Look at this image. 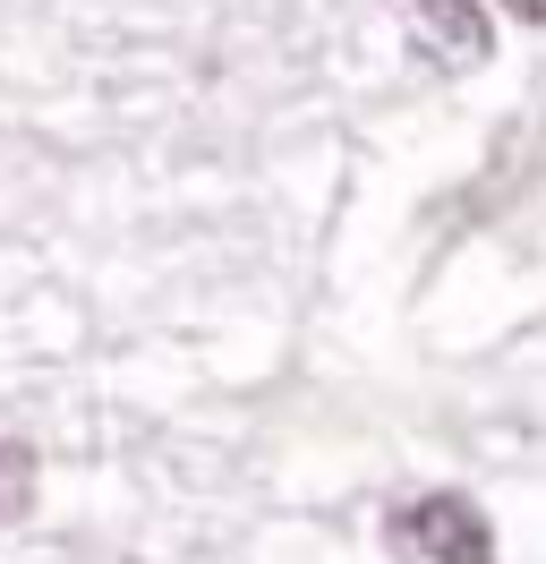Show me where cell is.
Masks as SVG:
<instances>
[{"label":"cell","mask_w":546,"mask_h":564,"mask_svg":"<svg viewBox=\"0 0 546 564\" xmlns=\"http://www.w3.org/2000/svg\"><path fill=\"white\" fill-rule=\"evenodd\" d=\"M384 539L418 564H495V522L461 488H427V496H410V505H393Z\"/></svg>","instance_id":"6da1fadb"},{"label":"cell","mask_w":546,"mask_h":564,"mask_svg":"<svg viewBox=\"0 0 546 564\" xmlns=\"http://www.w3.org/2000/svg\"><path fill=\"white\" fill-rule=\"evenodd\" d=\"M410 52L444 77H470L495 52V18L478 0H410Z\"/></svg>","instance_id":"7a4b0ae2"},{"label":"cell","mask_w":546,"mask_h":564,"mask_svg":"<svg viewBox=\"0 0 546 564\" xmlns=\"http://www.w3.org/2000/svg\"><path fill=\"white\" fill-rule=\"evenodd\" d=\"M34 513V445L26 436H0V522Z\"/></svg>","instance_id":"3957f363"},{"label":"cell","mask_w":546,"mask_h":564,"mask_svg":"<svg viewBox=\"0 0 546 564\" xmlns=\"http://www.w3.org/2000/svg\"><path fill=\"white\" fill-rule=\"evenodd\" d=\"M504 18L512 26H546V0H504Z\"/></svg>","instance_id":"277c9868"}]
</instances>
